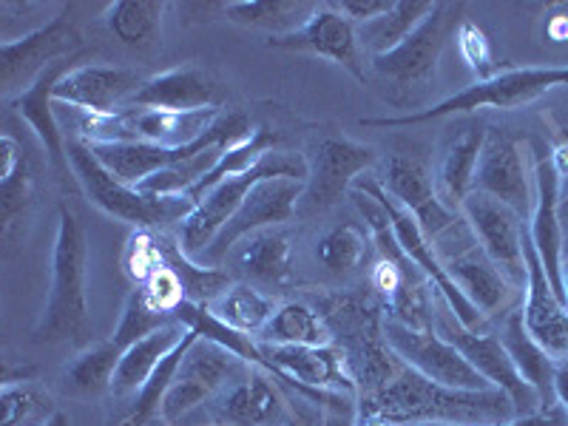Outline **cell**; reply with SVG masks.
Wrapping results in <instances>:
<instances>
[{"mask_svg":"<svg viewBox=\"0 0 568 426\" xmlns=\"http://www.w3.org/2000/svg\"><path fill=\"white\" fill-rule=\"evenodd\" d=\"M85 262L89 240L83 220L69 205H60L52 253V291L32 333L34 344H85L91 338Z\"/></svg>","mask_w":568,"mask_h":426,"instance_id":"6da1fadb","label":"cell"},{"mask_svg":"<svg viewBox=\"0 0 568 426\" xmlns=\"http://www.w3.org/2000/svg\"><path fill=\"white\" fill-rule=\"evenodd\" d=\"M318 313L329 327V336L342 349L344 364L353 375L358 395H373L400 373L404 362L393 353L384 336L382 311L362 296H324Z\"/></svg>","mask_w":568,"mask_h":426,"instance_id":"7a4b0ae2","label":"cell"},{"mask_svg":"<svg viewBox=\"0 0 568 426\" xmlns=\"http://www.w3.org/2000/svg\"><path fill=\"white\" fill-rule=\"evenodd\" d=\"M568 85V65H526V69H506L491 74L489 80L466 85L464 91L453 98L440 100L433 109H420L404 116H369L362 120L367 129H409V125L433 123L444 116L455 114H475L480 109L495 111H517L524 105H531L542 94Z\"/></svg>","mask_w":568,"mask_h":426,"instance_id":"3957f363","label":"cell"},{"mask_svg":"<svg viewBox=\"0 0 568 426\" xmlns=\"http://www.w3.org/2000/svg\"><path fill=\"white\" fill-rule=\"evenodd\" d=\"M65 154H69L71 174L85 191V196L114 220L151 231L156 225L185 220L187 213L194 211V202L185 196H154L120 182L98 156L91 154L83 140H65Z\"/></svg>","mask_w":568,"mask_h":426,"instance_id":"277c9868","label":"cell"},{"mask_svg":"<svg viewBox=\"0 0 568 426\" xmlns=\"http://www.w3.org/2000/svg\"><path fill=\"white\" fill-rule=\"evenodd\" d=\"M267 176H296L307 180V160L298 154H284V151H271L236 176H227L220 185H213L205 196L194 205V211L182 220L180 245L191 258H200L216 240V233L231 222V216L242 207L245 196Z\"/></svg>","mask_w":568,"mask_h":426,"instance_id":"5b68a950","label":"cell"},{"mask_svg":"<svg viewBox=\"0 0 568 426\" xmlns=\"http://www.w3.org/2000/svg\"><path fill=\"white\" fill-rule=\"evenodd\" d=\"M251 364L227 347L207 338H196L182 358L180 373L162 398L160 415L169 426H185L187 415L200 413L216 395L225 393L236 378L247 373Z\"/></svg>","mask_w":568,"mask_h":426,"instance_id":"8992f818","label":"cell"},{"mask_svg":"<svg viewBox=\"0 0 568 426\" xmlns=\"http://www.w3.org/2000/svg\"><path fill=\"white\" fill-rule=\"evenodd\" d=\"M435 333L440 338H446L449 344H455L466 362L489 382V387L509 395L511 404H515L517 418H529V415L542 413L540 395H537V389L531 384L524 382V375L517 373L515 362L509 358V353H506L504 342H500L497 333H486L484 327H464L453 316V311L446 307V302L440 304V313H435Z\"/></svg>","mask_w":568,"mask_h":426,"instance_id":"52a82bcc","label":"cell"},{"mask_svg":"<svg viewBox=\"0 0 568 426\" xmlns=\"http://www.w3.org/2000/svg\"><path fill=\"white\" fill-rule=\"evenodd\" d=\"M74 54H80V32L71 18V7H63L45 27L0 43V91L7 98H18L49 65Z\"/></svg>","mask_w":568,"mask_h":426,"instance_id":"ba28073f","label":"cell"},{"mask_svg":"<svg viewBox=\"0 0 568 426\" xmlns=\"http://www.w3.org/2000/svg\"><path fill=\"white\" fill-rule=\"evenodd\" d=\"M355 187H364V191H369V194H375L378 200H382L384 211H387V216H389V225H393V231H395V240H398L404 256H407L409 262H413V265L418 267L426 278H429V284H433L435 291L440 293V298H444L446 307L453 311V316L469 329L484 327V316H480V311L469 302V298L464 296V293H460L458 284L453 282V276H449V271H446V265H444V258L438 256V251L433 247L429 236L420 231V225L415 222L413 213L404 211V207H400L398 202H395L393 196L384 191L382 182L358 180L355 182Z\"/></svg>","mask_w":568,"mask_h":426,"instance_id":"9c48e42d","label":"cell"},{"mask_svg":"<svg viewBox=\"0 0 568 426\" xmlns=\"http://www.w3.org/2000/svg\"><path fill=\"white\" fill-rule=\"evenodd\" d=\"M460 12H464V3H435L433 14L404 43L395 45L393 52L369 60V69L398 89L426 83L433 78L449 34L458 32L460 20H464Z\"/></svg>","mask_w":568,"mask_h":426,"instance_id":"30bf717a","label":"cell"},{"mask_svg":"<svg viewBox=\"0 0 568 426\" xmlns=\"http://www.w3.org/2000/svg\"><path fill=\"white\" fill-rule=\"evenodd\" d=\"M384 336L393 353L400 362L413 367L415 373L426 375L429 382L444 384L453 389H495L489 387L484 375L466 362L460 349L440 338L435 329H409L407 324L395 322V318H384Z\"/></svg>","mask_w":568,"mask_h":426,"instance_id":"8fae6325","label":"cell"},{"mask_svg":"<svg viewBox=\"0 0 568 426\" xmlns=\"http://www.w3.org/2000/svg\"><path fill=\"white\" fill-rule=\"evenodd\" d=\"M304 185H307V180H296V176H267V180L258 182L251 194L245 196L240 211L233 213L231 222L216 233V240L202 253L200 262H205L207 267L220 265L222 258L227 256V251L240 240L291 220L293 213L298 211Z\"/></svg>","mask_w":568,"mask_h":426,"instance_id":"7c38bea8","label":"cell"},{"mask_svg":"<svg viewBox=\"0 0 568 426\" xmlns=\"http://www.w3.org/2000/svg\"><path fill=\"white\" fill-rule=\"evenodd\" d=\"M460 216L469 225L471 236L484 247L486 256L500 267L515 287L526 284V258H524V233L526 222L517 211L504 202L471 191L460 205Z\"/></svg>","mask_w":568,"mask_h":426,"instance_id":"4fadbf2b","label":"cell"},{"mask_svg":"<svg viewBox=\"0 0 568 426\" xmlns=\"http://www.w3.org/2000/svg\"><path fill=\"white\" fill-rule=\"evenodd\" d=\"M375 162V149L362 145V142L344 140V136H329L313 154V162H307V185L304 196L298 202V211L304 216L329 211L338 205L347 187L358 182V174L367 171Z\"/></svg>","mask_w":568,"mask_h":426,"instance_id":"5bb4252c","label":"cell"},{"mask_svg":"<svg viewBox=\"0 0 568 426\" xmlns=\"http://www.w3.org/2000/svg\"><path fill=\"white\" fill-rule=\"evenodd\" d=\"M471 191L504 202L520 216H529L535 207L529 174H526V156L520 154V142L506 134L504 129H486L484 151H480Z\"/></svg>","mask_w":568,"mask_h":426,"instance_id":"9a60e30c","label":"cell"},{"mask_svg":"<svg viewBox=\"0 0 568 426\" xmlns=\"http://www.w3.org/2000/svg\"><path fill=\"white\" fill-rule=\"evenodd\" d=\"M267 43L284 52H307L316 58H327L333 63L349 71L358 83H367V69H364V49L358 43V27L347 14L338 12L336 7H318L313 18L304 23L298 32L284 34V38H271Z\"/></svg>","mask_w":568,"mask_h":426,"instance_id":"2e32d148","label":"cell"},{"mask_svg":"<svg viewBox=\"0 0 568 426\" xmlns=\"http://www.w3.org/2000/svg\"><path fill=\"white\" fill-rule=\"evenodd\" d=\"M382 185L404 211L413 213L429 242L444 240L446 233H453L460 225V211H453L440 202L435 182L413 156H393L387 162Z\"/></svg>","mask_w":568,"mask_h":426,"instance_id":"e0dca14e","label":"cell"},{"mask_svg":"<svg viewBox=\"0 0 568 426\" xmlns=\"http://www.w3.org/2000/svg\"><path fill=\"white\" fill-rule=\"evenodd\" d=\"M524 258H526V304L524 324L529 336L540 344L555 362L568 358V307L551 287L549 276L542 271V262L529 236V225L524 233Z\"/></svg>","mask_w":568,"mask_h":426,"instance_id":"ac0fdd59","label":"cell"},{"mask_svg":"<svg viewBox=\"0 0 568 426\" xmlns=\"http://www.w3.org/2000/svg\"><path fill=\"white\" fill-rule=\"evenodd\" d=\"M145 83L140 71L125 65L85 63L74 69L54 85V103H69L89 111L91 116H111L125 109L136 89Z\"/></svg>","mask_w":568,"mask_h":426,"instance_id":"d6986e66","label":"cell"},{"mask_svg":"<svg viewBox=\"0 0 568 426\" xmlns=\"http://www.w3.org/2000/svg\"><path fill=\"white\" fill-rule=\"evenodd\" d=\"M222 85L211 71L202 65H176L149 78L136 89L125 109H162L176 114H196V111H220Z\"/></svg>","mask_w":568,"mask_h":426,"instance_id":"ffe728a7","label":"cell"},{"mask_svg":"<svg viewBox=\"0 0 568 426\" xmlns=\"http://www.w3.org/2000/svg\"><path fill=\"white\" fill-rule=\"evenodd\" d=\"M560 187L562 176L557 171L551 154L537 156L535 162V207H531L529 236L542 262V271L549 276L551 287L562 296V222H560Z\"/></svg>","mask_w":568,"mask_h":426,"instance_id":"44dd1931","label":"cell"},{"mask_svg":"<svg viewBox=\"0 0 568 426\" xmlns=\"http://www.w3.org/2000/svg\"><path fill=\"white\" fill-rule=\"evenodd\" d=\"M271 378V369L251 364L242 378L211 400L207 420L213 426H273L282 415L284 398Z\"/></svg>","mask_w":568,"mask_h":426,"instance_id":"7402d4cb","label":"cell"},{"mask_svg":"<svg viewBox=\"0 0 568 426\" xmlns=\"http://www.w3.org/2000/svg\"><path fill=\"white\" fill-rule=\"evenodd\" d=\"M80 58H83V54L58 60V63L49 65L27 91H20L18 98H12V109L32 125V131L38 134V140L43 142L45 154H49V160H52V165L60 174H65L71 165L69 154H65V140L63 134H60L58 116H54V85L74 69V63H80Z\"/></svg>","mask_w":568,"mask_h":426,"instance_id":"603a6c76","label":"cell"},{"mask_svg":"<svg viewBox=\"0 0 568 426\" xmlns=\"http://www.w3.org/2000/svg\"><path fill=\"white\" fill-rule=\"evenodd\" d=\"M444 265L453 282L460 287V293L478 307L484 318L497 316L509 307L517 287L500 273V267L486 256L480 245H471L460 251L458 256L444 258Z\"/></svg>","mask_w":568,"mask_h":426,"instance_id":"cb8c5ba5","label":"cell"},{"mask_svg":"<svg viewBox=\"0 0 568 426\" xmlns=\"http://www.w3.org/2000/svg\"><path fill=\"white\" fill-rule=\"evenodd\" d=\"M500 342H504L506 353L515 362L517 373L524 375V382L531 384L537 389L542 400V409L557 407V395H555V369L557 362L551 358L535 338L529 336V329L524 324V313H509L500 327Z\"/></svg>","mask_w":568,"mask_h":426,"instance_id":"d4e9b609","label":"cell"},{"mask_svg":"<svg viewBox=\"0 0 568 426\" xmlns=\"http://www.w3.org/2000/svg\"><path fill=\"white\" fill-rule=\"evenodd\" d=\"M213 7L220 18L231 20L236 27L271 32V38L298 32L318 9L307 0H231V3H213Z\"/></svg>","mask_w":568,"mask_h":426,"instance_id":"484cf974","label":"cell"},{"mask_svg":"<svg viewBox=\"0 0 568 426\" xmlns=\"http://www.w3.org/2000/svg\"><path fill=\"white\" fill-rule=\"evenodd\" d=\"M187 336V327L180 322H171L165 327H160L151 336L140 338L136 344H131L129 349L120 358V367H116L114 384H111V393L114 398H125V395H136L145 382L151 378V373L156 369V364Z\"/></svg>","mask_w":568,"mask_h":426,"instance_id":"4316f807","label":"cell"},{"mask_svg":"<svg viewBox=\"0 0 568 426\" xmlns=\"http://www.w3.org/2000/svg\"><path fill=\"white\" fill-rule=\"evenodd\" d=\"M484 125H471L464 134L455 136L440 156L435 187H438L440 202L453 211H460L464 200L471 194V180H475V169H478L480 151H484Z\"/></svg>","mask_w":568,"mask_h":426,"instance_id":"83f0119b","label":"cell"},{"mask_svg":"<svg viewBox=\"0 0 568 426\" xmlns=\"http://www.w3.org/2000/svg\"><path fill=\"white\" fill-rule=\"evenodd\" d=\"M236 265L245 276L256 278L262 284H284L293 282V245L291 240L278 231H258L247 236L242 251L236 253Z\"/></svg>","mask_w":568,"mask_h":426,"instance_id":"f1b7e54d","label":"cell"},{"mask_svg":"<svg viewBox=\"0 0 568 426\" xmlns=\"http://www.w3.org/2000/svg\"><path fill=\"white\" fill-rule=\"evenodd\" d=\"M433 9L435 3H426V0H395L387 14L358 27V43L369 54V60L382 58L404 43L433 14Z\"/></svg>","mask_w":568,"mask_h":426,"instance_id":"f546056e","label":"cell"},{"mask_svg":"<svg viewBox=\"0 0 568 426\" xmlns=\"http://www.w3.org/2000/svg\"><path fill=\"white\" fill-rule=\"evenodd\" d=\"M123 349L114 342L94 344L83 349L78 358H71L63 369V389L74 398H98L114 384L116 367H120Z\"/></svg>","mask_w":568,"mask_h":426,"instance_id":"4dcf8cb0","label":"cell"},{"mask_svg":"<svg viewBox=\"0 0 568 426\" xmlns=\"http://www.w3.org/2000/svg\"><path fill=\"white\" fill-rule=\"evenodd\" d=\"M165 3L156 0H116L105 7V27L129 49H151L160 38Z\"/></svg>","mask_w":568,"mask_h":426,"instance_id":"1f68e13d","label":"cell"},{"mask_svg":"<svg viewBox=\"0 0 568 426\" xmlns=\"http://www.w3.org/2000/svg\"><path fill=\"white\" fill-rule=\"evenodd\" d=\"M262 338L267 344H302V347H322L333 342L322 313L302 302L282 304L262 329Z\"/></svg>","mask_w":568,"mask_h":426,"instance_id":"d6a6232c","label":"cell"},{"mask_svg":"<svg viewBox=\"0 0 568 426\" xmlns=\"http://www.w3.org/2000/svg\"><path fill=\"white\" fill-rule=\"evenodd\" d=\"M0 404H3L0 426H45L60 413L52 393L32 378L23 382L7 378L0 387Z\"/></svg>","mask_w":568,"mask_h":426,"instance_id":"836d02e7","label":"cell"},{"mask_svg":"<svg viewBox=\"0 0 568 426\" xmlns=\"http://www.w3.org/2000/svg\"><path fill=\"white\" fill-rule=\"evenodd\" d=\"M207 311L216 318L227 324V327L240 329V333H258L267 327L276 307L271 298H265L258 291H253L251 284H231L216 302L207 304Z\"/></svg>","mask_w":568,"mask_h":426,"instance_id":"e575fe53","label":"cell"},{"mask_svg":"<svg viewBox=\"0 0 568 426\" xmlns=\"http://www.w3.org/2000/svg\"><path fill=\"white\" fill-rule=\"evenodd\" d=\"M196 333L194 329H187V336L182 338L180 344H176L174 349H171L165 358H162L160 364H156V369L151 373V378L145 382V387L136 393V400H134V409H131V418L125 426H149L151 420L160 415V407H162V398L169 395L171 384H174L176 373H180V364L182 358L187 355V349H191V344L196 342Z\"/></svg>","mask_w":568,"mask_h":426,"instance_id":"d590c367","label":"cell"},{"mask_svg":"<svg viewBox=\"0 0 568 426\" xmlns=\"http://www.w3.org/2000/svg\"><path fill=\"white\" fill-rule=\"evenodd\" d=\"M369 245H375V242L367 227L344 222V225H336L333 231L324 233L322 242H318V258L327 271L347 276L367 262L369 251H373Z\"/></svg>","mask_w":568,"mask_h":426,"instance_id":"8d00e7d4","label":"cell"},{"mask_svg":"<svg viewBox=\"0 0 568 426\" xmlns=\"http://www.w3.org/2000/svg\"><path fill=\"white\" fill-rule=\"evenodd\" d=\"M160 247H162V256H165V262H169V265L180 273L182 284H185L187 302L205 304L207 307V304L216 302V298H220L222 293L231 287V278H227V273L216 271V267L194 265V262H191V256L182 251V245H174L171 240L160 236Z\"/></svg>","mask_w":568,"mask_h":426,"instance_id":"74e56055","label":"cell"},{"mask_svg":"<svg viewBox=\"0 0 568 426\" xmlns=\"http://www.w3.org/2000/svg\"><path fill=\"white\" fill-rule=\"evenodd\" d=\"M34 196V180L29 171L27 160L20 162L18 169L0 174V236L7 245L14 242V231L27 220L29 205Z\"/></svg>","mask_w":568,"mask_h":426,"instance_id":"f35d334b","label":"cell"},{"mask_svg":"<svg viewBox=\"0 0 568 426\" xmlns=\"http://www.w3.org/2000/svg\"><path fill=\"white\" fill-rule=\"evenodd\" d=\"M171 322H176V318L165 316V313H156L154 307L145 302L142 291H134L129 296V304H125L123 318H120V327H116V333H114V338H111V342H114L116 347L125 353L131 344H136L140 338L151 336V333H156V329L165 327V324H171Z\"/></svg>","mask_w":568,"mask_h":426,"instance_id":"ab89813d","label":"cell"},{"mask_svg":"<svg viewBox=\"0 0 568 426\" xmlns=\"http://www.w3.org/2000/svg\"><path fill=\"white\" fill-rule=\"evenodd\" d=\"M162 265H165V256H162L160 240L151 231H145V227H136L129 236V245H125L123 253L125 276L142 287Z\"/></svg>","mask_w":568,"mask_h":426,"instance_id":"60d3db41","label":"cell"},{"mask_svg":"<svg viewBox=\"0 0 568 426\" xmlns=\"http://www.w3.org/2000/svg\"><path fill=\"white\" fill-rule=\"evenodd\" d=\"M140 291L142 296H145V302H149L156 313H165V316H174L182 304L187 302L185 284H182L180 273H176L169 262H165L149 282L142 284Z\"/></svg>","mask_w":568,"mask_h":426,"instance_id":"b9f144b4","label":"cell"},{"mask_svg":"<svg viewBox=\"0 0 568 426\" xmlns=\"http://www.w3.org/2000/svg\"><path fill=\"white\" fill-rule=\"evenodd\" d=\"M455 34H458L460 54H464V60L469 63V69L478 74V80H489L491 74H497L489 38H486L471 20H460V27Z\"/></svg>","mask_w":568,"mask_h":426,"instance_id":"7bdbcfd3","label":"cell"},{"mask_svg":"<svg viewBox=\"0 0 568 426\" xmlns=\"http://www.w3.org/2000/svg\"><path fill=\"white\" fill-rule=\"evenodd\" d=\"M393 3L395 0H338V3H329V7H336L338 12L347 14L353 23L364 27L369 20L387 14L389 9H393Z\"/></svg>","mask_w":568,"mask_h":426,"instance_id":"ee69618b","label":"cell"},{"mask_svg":"<svg viewBox=\"0 0 568 426\" xmlns=\"http://www.w3.org/2000/svg\"><path fill=\"white\" fill-rule=\"evenodd\" d=\"M424 426H449V424H424ZM497 426H566V413H562V407L557 404V407L542 409V413L529 415V418H515L509 420V424H497Z\"/></svg>","mask_w":568,"mask_h":426,"instance_id":"f6af8a7d","label":"cell"},{"mask_svg":"<svg viewBox=\"0 0 568 426\" xmlns=\"http://www.w3.org/2000/svg\"><path fill=\"white\" fill-rule=\"evenodd\" d=\"M546 34H549L555 43H566L568 40V7H557L549 14V23H546Z\"/></svg>","mask_w":568,"mask_h":426,"instance_id":"bcb514c9","label":"cell"},{"mask_svg":"<svg viewBox=\"0 0 568 426\" xmlns=\"http://www.w3.org/2000/svg\"><path fill=\"white\" fill-rule=\"evenodd\" d=\"M555 395H557V404H560L562 413H566V426H568V358L566 362H557Z\"/></svg>","mask_w":568,"mask_h":426,"instance_id":"7dc6e473","label":"cell"},{"mask_svg":"<svg viewBox=\"0 0 568 426\" xmlns=\"http://www.w3.org/2000/svg\"><path fill=\"white\" fill-rule=\"evenodd\" d=\"M355 424V407L353 409H327L322 418V426H353Z\"/></svg>","mask_w":568,"mask_h":426,"instance_id":"c3c4849f","label":"cell"},{"mask_svg":"<svg viewBox=\"0 0 568 426\" xmlns=\"http://www.w3.org/2000/svg\"><path fill=\"white\" fill-rule=\"evenodd\" d=\"M560 222L562 231L568 227V176H562V187H560Z\"/></svg>","mask_w":568,"mask_h":426,"instance_id":"681fc988","label":"cell"},{"mask_svg":"<svg viewBox=\"0 0 568 426\" xmlns=\"http://www.w3.org/2000/svg\"><path fill=\"white\" fill-rule=\"evenodd\" d=\"M562 296H566L568 307V258H562Z\"/></svg>","mask_w":568,"mask_h":426,"instance_id":"f907efd6","label":"cell"},{"mask_svg":"<svg viewBox=\"0 0 568 426\" xmlns=\"http://www.w3.org/2000/svg\"><path fill=\"white\" fill-rule=\"evenodd\" d=\"M45 426H69V415H65V413H58V415H54V418L49 420V424H45Z\"/></svg>","mask_w":568,"mask_h":426,"instance_id":"816d5d0a","label":"cell"},{"mask_svg":"<svg viewBox=\"0 0 568 426\" xmlns=\"http://www.w3.org/2000/svg\"><path fill=\"white\" fill-rule=\"evenodd\" d=\"M284 426H302V420H296V418H291V420H287V424H284Z\"/></svg>","mask_w":568,"mask_h":426,"instance_id":"f5cc1de1","label":"cell"}]
</instances>
